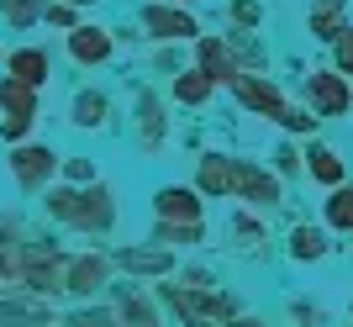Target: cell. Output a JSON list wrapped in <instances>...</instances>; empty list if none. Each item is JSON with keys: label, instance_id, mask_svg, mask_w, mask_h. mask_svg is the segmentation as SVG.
<instances>
[{"label": "cell", "instance_id": "1", "mask_svg": "<svg viewBox=\"0 0 353 327\" xmlns=\"http://www.w3.org/2000/svg\"><path fill=\"white\" fill-rule=\"evenodd\" d=\"M48 211H53V217H63V222H79V227H111V217H117L105 190H90V195H79V190H53Z\"/></svg>", "mask_w": 353, "mask_h": 327}, {"label": "cell", "instance_id": "2", "mask_svg": "<svg viewBox=\"0 0 353 327\" xmlns=\"http://www.w3.org/2000/svg\"><path fill=\"white\" fill-rule=\"evenodd\" d=\"M163 296H169V306H174L190 327H221L232 317V301L227 296H201V290H179V285H169Z\"/></svg>", "mask_w": 353, "mask_h": 327}, {"label": "cell", "instance_id": "3", "mask_svg": "<svg viewBox=\"0 0 353 327\" xmlns=\"http://www.w3.org/2000/svg\"><path fill=\"white\" fill-rule=\"evenodd\" d=\"M232 90L243 95V106H253V111H264V117L285 121V127H295V132H301V127H311V117H295L290 106L280 101V90L264 85V79H243V75H237V79H232Z\"/></svg>", "mask_w": 353, "mask_h": 327}, {"label": "cell", "instance_id": "4", "mask_svg": "<svg viewBox=\"0 0 353 327\" xmlns=\"http://www.w3.org/2000/svg\"><path fill=\"white\" fill-rule=\"evenodd\" d=\"M232 190L253 206H274L280 201V179L264 175V169H253V164H232Z\"/></svg>", "mask_w": 353, "mask_h": 327}, {"label": "cell", "instance_id": "5", "mask_svg": "<svg viewBox=\"0 0 353 327\" xmlns=\"http://www.w3.org/2000/svg\"><path fill=\"white\" fill-rule=\"evenodd\" d=\"M0 101H6V111H11L6 137H21V132L32 127V90L21 85V79H6V85H0Z\"/></svg>", "mask_w": 353, "mask_h": 327}, {"label": "cell", "instance_id": "6", "mask_svg": "<svg viewBox=\"0 0 353 327\" xmlns=\"http://www.w3.org/2000/svg\"><path fill=\"white\" fill-rule=\"evenodd\" d=\"M11 169H16V179H21V185H43V179L59 169V159H53L48 148H16V153H11Z\"/></svg>", "mask_w": 353, "mask_h": 327}, {"label": "cell", "instance_id": "7", "mask_svg": "<svg viewBox=\"0 0 353 327\" xmlns=\"http://www.w3.org/2000/svg\"><path fill=\"white\" fill-rule=\"evenodd\" d=\"M159 217H163V222H179V227H190V222H201V201H195L190 190L169 185V190H159Z\"/></svg>", "mask_w": 353, "mask_h": 327}, {"label": "cell", "instance_id": "8", "mask_svg": "<svg viewBox=\"0 0 353 327\" xmlns=\"http://www.w3.org/2000/svg\"><path fill=\"white\" fill-rule=\"evenodd\" d=\"M143 27L153 32V37H195V21L185 11H169V6H148Z\"/></svg>", "mask_w": 353, "mask_h": 327}, {"label": "cell", "instance_id": "9", "mask_svg": "<svg viewBox=\"0 0 353 327\" xmlns=\"http://www.w3.org/2000/svg\"><path fill=\"white\" fill-rule=\"evenodd\" d=\"M311 101H316L322 117L348 111V79H338V75H311Z\"/></svg>", "mask_w": 353, "mask_h": 327}, {"label": "cell", "instance_id": "10", "mask_svg": "<svg viewBox=\"0 0 353 327\" xmlns=\"http://www.w3.org/2000/svg\"><path fill=\"white\" fill-rule=\"evenodd\" d=\"M101 280H105V259H101V253H85V259H74V264H69L63 290H79V296H85V290H95Z\"/></svg>", "mask_w": 353, "mask_h": 327}, {"label": "cell", "instance_id": "11", "mask_svg": "<svg viewBox=\"0 0 353 327\" xmlns=\"http://www.w3.org/2000/svg\"><path fill=\"white\" fill-rule=\"evenodd\" d=\"M0 327H48L43 301H0Z\"/></svg>", "mask_w": 353, "mask_h": 327}, {"label": "cell", "instance_id": "12", "mask_svg": "<svg viewBox=\"0 0 353 327\" xmlns=\"http://www.w3.org/2000/svg\"><path fill=\"white\" fill-rule=\"evenodd\" d=\"M69 48H74V59H79V63H101L105 53H111V37H105V32H95V27H74Z\"/></svg>", "mask_w": 353, "mask_h": 327}, {"label": "cell", "instance_id": "13", "mask_svg": "<svg viewBox=\"0 0 353 327\" xmlns=\"http://www.w3.org/2000/svg\"><path fill=\"white\" fill-rule=\"evenodd\" d=\"M201 75H206L211 85H216V79H237L232 53H227V48H221L216 37H206V43H201Z\"/></svg>", "mask_w": 353, "mask_h": 327}, {"label": "cell", "instance_id": "14", "mask_svg": "<svg viewBox=\"0 0 353 327\" xmlns=\"http://www.w3.org/2000/svg\"><path fill=\"white\" fill-rule=\"evenodd\" d=\"M232 164L237 159H201V190L232 195Z\"/></svg>", "mask_w": 353, "mask_h": 327}, {"label": "cell", "instance_id": "15", "mask_svg": "<svg viewBox=\"0 0 353 327\" xmlns=\"http://www.w3.org/2000/svg\"><path fill=\"white\" fill-rule=\"evenodd\" d=\"M11 79H21V85H43L48 79V59L37 53V48H27V53H11Z\"/></svg>", "mask_w": 353, "mask_h": 327}, {"label": "cell", "instance_id": "16", "mask_svg": "<svg viewBox=\"0 0 353 327\" xmlns=\"http://www.w3.org/2000/svg\"><path fill=\"white\" fill-rule=\"evenodd\" d=\"M121 264L132 269V275H163L174 259H169V253H159V248H127V253H121Z\"/></svg>", "mask_w": 353, "mask_h": 327}, {"label": "cell", "instance_id": "17", "mask_svg": "<svg viewBox=\"0 0 353 327\" xmlns=\"http://www.w3.org/2000/svg\"><path fill=\"white\" fill-rule=\"evenodd\" d=\"M290 253H295V259H322V253H327V238L316 232V227H295Z\"/></svg>", "mask_w": 353, "mask_h": 327}, {"label": "cell", "instance_id": "18", "mask_svg": "<svg viewBox=\"0 0 353 327\" xmlns=\"http://www.w3.org/2000/svg\"><path fill=\"white\" fill-rule=\"evenodd\" d=\"M311 175L322 179V185H343V159L332 148H316L311 153Z\"/></svg>", "mask_w": 353, "mask_h": 327}, {"label": "cell", "instance_id": "19", "mask_svg": "<svg viewBox=\"0 0 353 327\" xmlns=\"http://www.w3.org/2000/svg\"><path fill=\"white\" fill-rule=\"evenodd\" d=\"M174 95H179L185 106H201V101L211 95V79L201 75V69H195V75H179V79H174Z\"/></svg>", "mask_w": 353, "mask_h": 327}, {"label": "cell", "instance_id": "20", "mask_svg": "<svg viewBox=\"0 0 353 327\" xmlns=\"http://www.w3.org/2000/svg\"><path fill=\"white\" fill-rule=\"evenodd\" d=\"M327 222L353 232V190H343V185H338V190L327 195Z\"/></svg>", "mask_w": 353, "mask_h": 327}, {"label": "cell", "instance_id": "21", "mask_svg": "<svg viewBox=\"0 0 353 327\" xmlns=\"http://www.w3.org/2000/svg\"><path fill=\"white\" fill-rule=\"evenodd\" d=\"M121 322L127 327H159V312H153L143 296H127L121 301Z\"/></svg>", "mask_w": 353, "mask_h": 327}, {"label": "cell", "instance_id": "22", "mask_svg": "<svg viewBox=\"0 0 353 327\" xmlns=\"http://www.w3.org/2000/svg\"><path fill=\"white\" fill-rule=\"evenodd\" d=\"M101 117H105V95H79V101H74V121H79V127H101Z\"/></svg>", "mask_w": 353, "mask_h": 327}, {"label": "cell", "instance_id": "23", "mask_svg": "<svg viewBox=\"0 0 353 327\" xmlns=\"http://www.w3.org/2000/svg\"><path fill=\"white\" fill-rule=\"evenodd\" d=\"M338 11H343V0H316V16H311L316 37H338Z\"/></svg>", "mask_w": 353, "mask_h": 327}, {"label": "cell", "instance_id": "24", "mask_svg": "<svg viewBox=\"0 0 353 327\" xmlns=\"http://www.w3.org/2000/svg\"><path fill=\"white\" fill-rule=\"evenodd\" d=\"M137 111H143V143L153 148V143H159V132H163V121H159V106H153V95H143V101H137Z\"/></svg>", "mask_w": 353, "mask_h": 327}, {"label": "cell", "instance_id": "25", "mask_svg": "<svg viewBox=\"0 0 353 327\" xmlns=\"http://www.w3.org/2000/svg\"><path fill=\"white\" fill-rule=\"evenodd\" d=\"M0 11L21 27V21H32V16H37V0H0Z\"/></svg>", "mask_w": 353, "mask_h": 327}, {"label": "cell", "instance_id": "26", "mask_svg": "<svg viewBox=\"0 0 353 327\" xmlns=\"http://www.w3.org/2000/svg\"><path fill=\"white\" fill-rule=\"evenodd\" d=\"M338 63L353 75V27H343V32H338Z\"/></svg>", "mask_w": 353, "mask_h": 327}, {"label": "cell", "instance_id": "27", "mask_svg": "<svg viewBox=\"0 0 353 327\" xmlns=\"http://www.w3.org/2000/svg\"><path fill=\"white\" fill-rule=\"evenodd\" d=\"M69 327H111V312H79Z\"/></svg>", "mask_w": 353, "mask_h": 327}, {"label": "cell", "instance_id": "28", "mask_svg": "<svg viewBox=\"0 0 353 327\" xmlns=\"http://www.w3.org/2000/svg\"><path fill=\"white\" fill-rule=\"evenodd\" d=\"M48 21H59V27H74V11H69V6H48Z\"/></svg>", "mask_w": 353, "mask_h": 327}, {"label": "cell", "instance_id": "29", "mask_svg": "<svg viewBox=\"0 0 353 327\" xmlns=\"http://www.w3.org/2000/svg\"><path fill=\"white\" fill-rule=\"evenodd\" d=\"M90 175H95V169H90L85 159H74V164H69V179H90Z\"/></svg>", "mask_w": 353, "mask_h": 327}, {"label": "cell", "instance_id": "30", "mask_svg": "<svg viewBox=\"0 0 353 327\" xmlns=\"http://www.w3.org/2000/svg\"><path fill=\"white\" fill-rule=\"evenodd\" d=\"M221 327H264V322H253V317H232V322H221Z\"/></svg>", "mask_w": 353, "mask_h": 327}, {"label": "cell", "instance_id": "31", "mask_svg": "<svg viewBox=\"0 0 353 327\" xmlns=\"http://www.w3.org/2000/svg\"><path fill=\"white\" fill-rule=\"evenodd\" d=\"M69 6H85V0H69Z\"/></svg>", "mask_w": 353, "mask_h": 327}, {"label": "cell", "instance_id": "32", "mask_svg": "<svg viewBox=\"0 0 353 327\" xmlns=\"http://www.w3.org/2000/svg\"><path fill=\"white\" fill-rule=\"evenodd\" d=\"M174 6H179V0H174Z\"/></svg>", "mask_w": 353, "mask_h": 327}]
</instances>
